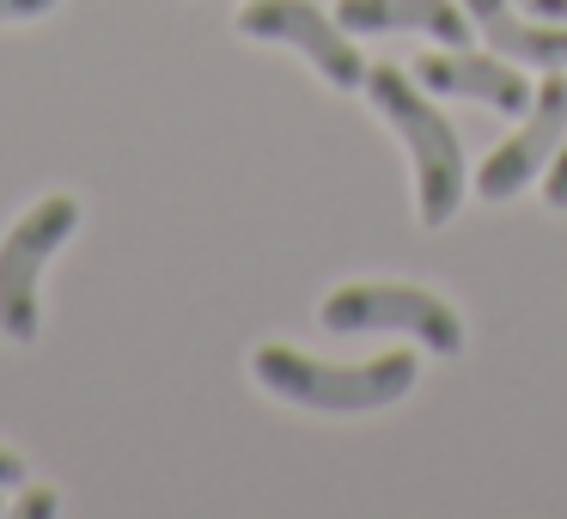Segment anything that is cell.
Segmentation results:
<instances>
[{
	"instance_id": "obj_1",
	"label": "cell",
	"mask_w": 567,
	"mask_h": 519,
	"mask_svg": "<svg viewBox=\"0 0 567 519\" xmlns=\"http://www.w3.org/2000/svg\"><path fill=\"white\" fill-rule=\"evenodd\" d=\"M421 360L409 348H391V355L354 360V367H336V360L299 355L287 343H262L250 348V379L269 397L299 409H323V416H367V409H391L415 391Z\"/></svg>"
},
{
	"instance_id": "obj_2",
	"label": "cell",
	"mask_w": 567,
	"mask_h": 519,
	"mask_svg": "<svg viewBox=\"0 0 567 519\" xmlns=\"http://www.w3.org/2000/svg\"><path fill=\"white\" fill-rule=\"evenodd\" d=\"M372 111L403 135L409 165H415V221L421 226H452L457 208H464V147H457V129L452 116L440 111L433 99H421V80L403 74V68H367V86Z\"/></svg>"
},
{
	"instance_id": "obj_3",
	"label": "cell",
	"mask_w": 567,
	"mask_h": 519,
	"mask_svg": "<svg viewBox=\"0 0 567 519\" xmlns=\"http://www.w3.org/2000/svg\"><path fill=\"white\" fill-rule=\"evenodd\" d=\"M74 226H80V196H68V190L31 202V208L7 226V238H0V336H7V343H19V348L38 343V330H43V269H50V257L74 238Z\"/></svg>"
},
{
	"instance_id": "obj_4",
	"label": "cell",
	"mask_w": 567,
	"mask_h": 519,
	"mask_svg": "<svg viewBox=\"0 0 567 519\" xmlns=\"http://www.w3.org/2000/svg\"><path fill=\"white\" fill-rule=\"evenodd\" d=\"M318 324L336 336H415L427 355H457L464 348V318L452 312V299H440L433 287L415 282H342L336 294H323Z\"/></svg>"
},
{
	"instance_id": "obj_5",
	"label": "cell",
	"mask_w": 567,
	"mask_h": 519,
	"mask_svg": "<svg viewBox=\"0 0 567 519\" xmlns=\"http://www.w3.org/2000/svg\"><path fill=\"white\" fill-rule=\"evenodd\" d=\"M238 31L257 38V43H287V50H299L330 86H342V92L367 86V55L348 43L342 19H330L318 0H245Z\"/></svg>"
},
{
	"instance_id": "obj_6",
	"label": "cell",
	"mask_w": 567,
	"mask_h": 519,
	"mask_svg": "<svg viewBox=\"0 0 567 519\" xmlns=\"http://www.w3.org/2000/svg\"><path fill=\"white\" fill-rule=\"evenodd\" d=\"M561 135H567V74H561V68H543L537 99H530L525 116H518L513 141H501V147L482 160L476 196H482V202L518 196V190H525L537 172H549V160H555V147H561Z\"/></svg>"
},
{
	"instance_id": "obj_7",
	"label": "cell",
	"mask_w": 567,
	"mask_h": 519,
	"mask_svg": "<svg viewBox=\"0 0 567 519\" xmlns=\"http://www.w3.org/2000/svg\"><path fill=\"white\" fill-rule=\"evenodd\" d=\"M415 80L427 92H440V99H476L501 116H525L530 99H537V86L525 80V68H518L513 55H482V50H470V43L464 50L445 43V50L421 55Z\"/></svg>"
},
{
	"instance_id": "obj_8",
	"label": "cell",
	"mask_w": 567,
	"mask_h": 519,
	"mask_svg": "<svg viewBox=\"0 0 567 519\" xmlns=\"http://www.w3.org/2000/svg\"><path fill=\"white\" fill-rule=\"evenodd\" d=\"M336 19H342V31H354V38L421 31V38L452 43V50H464L470 31H476L464 13V0H336Z\"/></svg>"
},
{
	"instance_id": "obj_9",
	"label": "cell",
	"mask_w": 567,
	"mask_h": 519,
	"mask_svg": "<svg viewBox=\"0 0 567 519\" xmlns=\"http://www.w3.org/2000/svg\"><path fill=\"white\" fill-rule=\"evenodd\" d=\"M464 13L488 38V50L530 68H567V26H555V19H537L513 0H464Z\"/></svg>"
},
{
	"instance_id": "obj_10",
	"label": "cell",
	"mask_w": 567,
	"mask_h": 519,
	"mask_svg": "<svg viewBox=\"0 0 567 519\" xmlns=\"http://www.w3.org/2000/svg\"><path fill=\"white\" fill-rule=\"evenodd\" d=\"M55 507H62L55 489H43V482H19V495L7 501V513L13 519H55Z\"/></svg>"
},
{
	"instance_id": "obj_11",
	"label": "cell",
	"mask_w": 567,
	"mask_h": 519,
	"mask_svg": "<svg viewBox=\"0 0 567 519\" xmlns=\"http://www.w3.org/2000/svg\"><path fill=\"white\" fill-rule=\"evenodd\" d=\"M543 202H549V208H567V135H561V147H555V160H549V184H543Z\"/></svg>"
},
{
	"instance_id": "obj_12",
	"label": "cell",
	"mask_w": 567,
	"mask_h": 519,
	"mask_svg": "<svg viewBox=\"0 0 567 519\" xmlns=\"http://www.w3.org/2000/svg\"><path fill=\"white\" fill-rule=\"evenodd\" d=\"M43 13H55V0H0V26H25Z\"/></svg>"
},
{
	"instance_id": "obj_13",
	"label": "cell",
	"mask_w": 567,
	"mask_h": 519,
	"mask_svg": "<svg viewBox=\"0 0 567 519\" xmlns=\"http://www.w3.org/2000/svg\"><path fill=\"white\" fill-rule=\"evenodd\" d=\"M19 482H25V458L13 446H0V489H19Z\"/></svg>"
},
{
	"instance_id": "obj_14",
	"label": "cell",
	"mask_w": 567,
	"mask_h": 519,
	"mask_svg": "<svg viewBox=\"0 0 567 519\" xmlns=\"http://www.w3.org/2000/svg\"><path fill=\"white\" fill-rule=\"evenodd\" d=\"M513 7H525V13H537V19H555V26H567V0H513Z\"/></svg>"
},
{
	"instance_id": "obj_15",
	"label": "cell",
	"mask_w": 567,
	"mask_h": 519,
	"mask_svg": "<svg viewBox=\"0 0 567 519\" xmlns=\"http://www.w3.org/2000/svg\"><path fill=\"white\" fill-rule=\"evenodd\" d=\"M0 495H7V489H0ZM0 513H7V501H0Z\"/></svg>"
}]
</instances>
